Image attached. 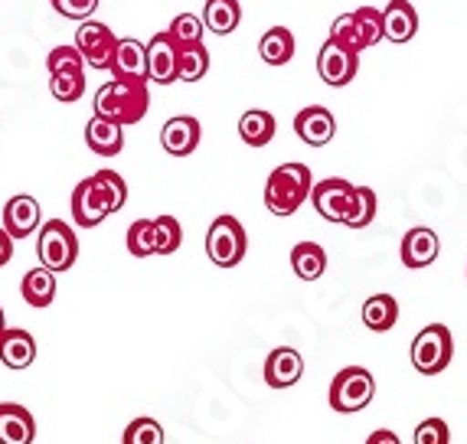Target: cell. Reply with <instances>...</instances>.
<instances>
[{
  "label": "cell",
  "instance_id": "1",
  "mask_svg": "<svg viewBox=\"0 0 467 444\" xmlns=\"http://www.w3.org/2000/svg\"><path fill=\"white\" fill-rule=\"evenodd\" d=\"M92 108H95L92 115L109 118V121H118V125H138L150 108L148 82H138V78H111V82H105L95 92Z\"/></svg>",
  "mask_w": 467,
  "mask_h": 444
},
{
  "label": "cell",
  "instance_id": "2",
  "mask_svg": "<svg viewBox=\"0 0 467 444\" xmlns=\"http://www.w3.org/2000/svg\"><path fill=\"white\" fill-rule=\"evenodd\" d=\"M314 193V173L307 164H281L268 173L265 180V210L278 219L295 216L304 206V200H311Z\"/></svg>",
  "mask_w": 467,
  "mask_h": 444
},
{
  "label": "cell",
  "instance_id": "3",
  "mask_svg": "<svg viewBox=\"0 0 467 444\" xmlns=\"http://www.w3.org/2000/svg\"><path fill=\"white\" fill-rule=\"evenodd\" d=\"M36 255H39V265H47L49 272L56 274L69 272L78 258V239L69 229V222H63V219L43 222L36 235Z\"/></svg>",
  "mask_w": 467,
  "mask_h": 444
},
{
  "label": "cell",
  "instance_id": "4",
  "mask_svg": "<svg viewBox=\"0 0 467 444\" xmlns=\"http://www.w3.org/2000/svg\"><path fill=\"white\" fill-rule=\"evenodd\" d=\"M249 252V235L235 216H216L206 232V255L216 268H235Z\"/></svg>",
  "mask_w": 467,
  "mask_h": 444
},
{
  "label": "cell",
  "instance_id": "5",
  "mask_svg": "<svg viewBox=\"0 0 467 444\" xmlns=\"http://www.w3.org/2000/svg\"><path fill=\"white\" fill-rule=\"evenodd\" d=\"M376 396V379L369 369L363 367H347L334 376L330 382V408L340 415H353V412H363V408L373 402Z\"/></svg>",
  "mask_w": 467,
  "mask_h": 444
},
{
  "label": "cell",
  "instance_id": "6",
  "mask_svg": "<svg viewBox=\"0 0 467 444\" xmlns=\"http://www.w3.org/2000/svg\"><path fill=\"white\" fill-rule=\"evenodd\" d=\"M454 356V336L444 324H429L419 330L412 340V367L421 376H438L451 367Z\"/></svg>",
  "mask_w": 467,
  "mask_h": 444
},
{
  "label": "cell",
  "instance_id": "7",
  "mask_svg": "<svg viewBox=\"0 0 467 444\" xmlns=\"http://www.w3.org/2000/svg\"><path fill=\"white\" fill-rule=\"evenodd\" d=\"M76 46L78 53L86 56V63L99 72H111V63H115L118 53V36L111 33L109 24L101 20H82L76 33Z\"/></svg>",
  "mask_w": 467,
  "mask_h": 444
},
{
  "label": "cell",
  "instance_id": "8",
  "mask_svg": "<svg viewBox=\"0 0 467 444\" xmlns=\"http://www.w3.org/2000/svg\"><path fill=\"white\" fill-rule=\"evenodd\" d=\"M317 72L330 88L350 86L359 72V53L327 36V43H324L317 53Z\"/></svg>",
  "mask_w": 467,
  "mask_h": 444
},
{
  "label": "cell",
  "instance_id": "9",
  "mask_svg": "<svg viewBox=\"0 0 467 444\" xmlns=\"http://www.w3.org/2000/svg\"><path fill=\"white\" fill-rule=\"evenodd\" d=\"M353 193H357V187H353L350 180L327 177V180H320V183H314L311 203L327 222H340L343 226V219H347V212H350Z\"/></svg>",
  "mask_w": 467,
  "mask_h": 444
},
{
  "label": "cell",
  "instance_id": "10",
  "mask_svg": "<svg viewBox=\"0 0 467 444\" xmlns=\"http://www.w3.org/2000/svg\"><path fill=\"white\" fill-rule=\"evenodd\" d=\"M111 203L105 190L99 187V180L88 177L72 190V222L82 229H95L99 222H105V216H111Z\"/></svg>",
  "mask_w": 467,
  "mask_h": 444
},
{
  "label": "cell",
  "instance_id": "11",
  "mask_svg": "<svg viewBox=\"0 0 467 444\" xmlns=\"http://www.w3.org/2000/svg\"><path fill=\"white\" fill-rule=\"evenodd\" d=\"M148 76L157 86H173L180 78V46L171 33H157L148 43Z\"/></svg>",
  "mask_w": 467,
  "mask_h": 444
},
{
  "label": "cell",
  "instance_id": "12",
  "mask_svg": "<svg viewBox=\"0 0 467 444\" xmlns=\"http://www.w3.org/2000/svg\"><path fill=\"white\" fill-rule=\"evenodd\" d=\"M295 134L307 148H324L337 134V118L324 105H307L295 115Z\"/></svg>",
  "mask_w": 467,
  "mask_h": 444
},
{
  "label": "cell",
  "instance_id": "13",
  "mask_svg": "<svg viewBox=\"0 0 467 444\" xmlns=\"http://www.w3.org/2000/svg\"><path fill=\"white\" fill-rule=\"evenodd\" d=\"M202 128L193 115H177L161 128V144L171 157H190L200 148Z\"/></svg>",
  "mask_w": 467,
  "mask_h": 444
},
{
  "label": "cell",
  "instance_id": "14",
  "mask_svg": "<svg viewBox=\"0 0 467 444\" xmlns=\"http://www.w3.org/2000/svg\"><path fill=\"white\" fill-rule=\"evenodd\" d=\"M415 33H419V10L409 0H389L382 10V36L396 46H405L409 39H415Z\"/></svg>",
  "mask_w": 467,
  "mask_h": 444
},
{
  "label": "cell",
  "instance_id": "15",
  "mask_svg": "<svg viewBox=\"0 0 467 444\" xmlns=\"http://www.w3.org/2000/svg\"><path fill=\"white\" fill-rule=\"evenodd\" d=\"M304 376V356L295 346H278L265 359V382L272 389H291Z\"/></svg>",
  "mask_w": 467,
  "mask_h": 444
},
{
  "label": "cell",
  "instance_id": "16",
  "mask_svg": "<svg viewBox=\"0 0 467 444\" xmlns=\"http://www.w3.org/2000/svg\"><path fill=\"white\" fill-rule=\"evenodd\" d=\"M438 255H441V239L435 235V229L415 226L402 235V265L405 268H429Z\"/></svg>",
  "mask_w": 467,
  "mask_h": 444
},
{
  "label": "cell",
  "instance_id": "17",
  "mask_svg": "<svg viewBox=\"0 0 467 444\" xmlns=\"http://www.w3.org/2000/svg\"><path fill=\"white\" fill-rule=\"evenodd\" d=\"M39 226H43V222H39V203L36 200L26 196V193L10 196L7 206H4V229L20 242V239H30Z\"/></svg>",
  "mask_w": 467,
  "mask_h": 444
},
{
  "label": "cell",
  "instance_id": "18",
  "mask_svg": "<svg viewBox=\"0 0 467 444\" xmlns=\"http://www.w3.org/2000/svg\"><path fill=\"white\" fill-rule=\"evenodd\" d=\"M111 78H138V82H148V46L134 36L118 39V53L115 63H111Z\"/></svg>",
  "mask_w": 467,
  "mask_h": 444
},
{
  "label": "cell",
  "instance_id": "19",
  "mask_svg": "<svg viewBox=\"0 0 467 444\" xmlns=\"http://www.w3.org/2000/svg\"><path fill=\"white\" fill-rule=\"evenodd\" d=\"M33 438H36V421L30 408L0 402V444H33Z\"/></svg>",
  "mask_w": 467,
  "mask_h": 444
},
{
  "label": "cell",
  "instance_id": "20",
  "mask_svg": "<svg viewBox=\"0 0 467 444\" xmlns=\"http://www.w3.org/2000/svg\"><path fill=\"white\" fill-rule=\"evenodd\" d=\"M86 144L88 150H95L99 157H115L125 150V125L109 121V118L92 115V121L86 125Z\"/></svg>",
  "mask_w": 467,
  "mask_h": 444
},
{
  "label": "cell",
  "instance_id": "21",
  "mask_svg": "<svg viewBox=\"0 0 467 444\" xmlns=\"http://www.w3.org/2000/svg\"><path fill=\"white\" fill-rule=\"evenodd\" d=\"M36 359V340L26 330L7 327L0 334V363L7 369H30Z\"/></svg>",
  "mask_w": 467,
  "mask_h": 444
},
{
  "label": "cell",
  "instance_id": "22",
  "mask_svg": "<svg viewBox=\"0 0 467 444\" xmlns=\"http://www.w3.org/2000/svg\"><path fill=\"white\" fill-rule=\"evenodd\" d=\"M20 294H24V301L30 307H49L56 297V272H49L47 265L33 268V272L24 274V281H20Z\"/></svg>",
  "mask_w": 467,
  "mask_h": 444
},
{
  "label": "cell",
  "instance_id": "23",
  "mask_svg": "<svg viewBox=\"0 0 467 444\" xmlns=\"http://www.w3.org/2000/svg\"><path fill=\"white\" fill-rule=\"evenodd\" d=\"M295 33L288 26H272L265 36L258 39V56L265 59L268 66H288L295 59Z\"/></svg>",
  "mask_w": 467,
  "mask_h": 444
},
{
  "label": "cell",
  "instance_id": "24",
  "mask_svg": "<svg viewBox=\"0 0 467 444\" xmlns=\"http://www.w3.org/2000/svg\"><path fill=\"white\" fill-rule=\"evenodd\" d=\"M275 131H278L275 115L265 108H252L239 118V138L245 140L249 148H265V144H272Z\"/></svg>",
  "mask_w": 467,
  "mask_h": 444
},
{
  "label": "cell",
  "instance_id": "25",
  "mask_svg": "<svg viewBox=\"0 0 467 444\" xmlns=\"http://www.w3.org/2000/svg\"><path fill=\"white\" fill-rule=\"evenodd\" d=\"M291 268L301 281H317L327 272V252L317 242H297L291 249Z\"/></svg>",
  "mask_w": 467,
  "mask_h": 444
},
{
  "label": "cell",
  "instance_id": "26",
  "mask_svg": "<svg viewBox=\"0 0 467 444\" xmlns=\"http://www.w3.org/2000/svg\"><path fill=\"white\" fill-rule=\"evenodd\" d=\"M399 320V301L392 294H373L367 297L363 305V324H367L373 334H386V330L396 327Z\"/></svg>",
  "mask_w": 467,
  "mask_h": 444
},
{
  "label": "cell",
  "instance_id": "27",
  "mask_svg": "<svg viewBox=\"0 0 467 444\" xmlns=\"http://www.w3.org/2000/svg\"><path fill=\"white\" fill-rule=\"evenodd\" d=\"M242 20V7L239 0H206V7H202V24L206 30H213L216 36H226L239 26Z\"/></svg>",
  "mask_w": 467,
  "mask_h": 444
},
{
  "label": "cell",
  "instance_id": "28",
  "mask_svg": "<svg viewBox=\"0 0 467 444\" xmlns=\"http://www.w3.org/2000/svg\"><path fill=\"white\" fill-rule=\"evenodd\" d=\"M376 210H379V203H376L373 190L357 187V193H353V203H350V212H347V219H343V226H347V229H367L369 222L376 219Z\"/></svg>",
  "mask_w": 467,
  "mask_h": 444
},
{
  "label": "cell",
  "instance_id": "29",
  "mask_svg": "<svg viewBox=\"0 0 467 444\" xmlns=\"http://www.w3.org/2000/svg\"><path fill=\"white\" fill-rule=\"evenodd\" d=\"M125 245L134 258H148L157 255V239H154V219H134L128 226Z\"/></svg>",
  "mask_w": 467,
  "mask_h": 444
},
{
  "label": "cell",
  "instance_id": "30",
  "mask_svg": "<svg viewBox=\"0 0 467 444\" xmlns=\"http://www.w3.org/2000/svg\"><path fill=\"white\" fill-rule=\"evenodd\" d=\"M206 72H210V53L202 43L180 49V82H200Z\"/></svg>",
  "mask_w": 467,
  "mask_h": 444
},
{
  "label": "cell",
  "instance_id": "31",
  "mask_svg": "<svg viewBox=\"0 0 467 444\" xmlns=\"http://www.w3.org/2000/svg\"><path fill=\"white\" fill-rule=\"evenodd\" d=\"M49 92L59 102H78L86 95V72H56L49 76Z\"/></svg>",
  "mask_w": 467,
  "mask_h": 444
},
{
  "label": "cell",
  "instance_id": "32",
  "mask_svg": "<svg viewBox=\"0 0 467 444\" xmlns=\"http://www.w3.org/2000/svg\"><path fill=\"white\" fill-rule=\"evenodd\" d=\"M202 30H206V24H202L196 14H180V16H173V24H171V30H167V33H171L173 43L183 49V46H200Z\"/></svg>",
  "mask_w": 467,
  "mask_h": 444
},
{
  "label": "cell",
  "instance_id": "33",
  "mask_svg": "<svg viewBox=\"0 0 467 444\" xmlns=\"http://www.w3.org/2000/svg\"><path fill=\"white\" fill-rule=\"evenodd\" d=\"M154 239H157V255H173L183 245V229H180V222L173 216H157Z\"/></svg>",
  "mask_w": 467,
  "mask_h": 444
},
{
  "label": "cell",
  "instance_id": "34",
  "mask_svg": "<svg viewBox=\"0 0 467 444\" xmlns=\"http://www.w3.org/2000/svg\"><path fill=\"white\" fill-rule=\"evenodd\" d=\"M121 444H164V429L157 418H134L121 435Z\"/></svg>",
  "mask_w": 467,
  "mask_h": 444
},
{
  "label": "cell",
  "instance_id": "35",
  "mask_svg": "<svg viewBox=\"0 0 467 444\" xmlns=\"http://www.w3.org/2000/svg\"><path fill=\"white\" fill-rule=\"evenodd\" d=\"M330 39H337V43H343V46L357 49V53L367 49V43H363V30H359V24H357V14L337 16L334 26H330Z\"/></svg>",
  "mask_w": 467,
  "mask_h": 444
},
{
  "label": "cell",
  "instance_id": "36",
  "mask_svg": "<svg viewBox=\"0 0 467 444\" xmlns=\"http://www.w3.org/2000/svg\"><path fill=\"white\" fill-rule=\"evenodd\" d=\"M86 56L78 53V46H56L47 56L49 76H56V72H86Z\"/></svg>",
  "mask_w": 467,
  "mask_h": 444
},
{
  "label": "cell",
  "instance_id": "37",
  "mask_svg": "<svg viewBox=\"0 0 467 444\" xmlns=\"http://www.w3.org/2000/svg\"><path fill=\"white\" fill-rule=\"evenodd\" d=\"M95 180H99V187L105 190V196H109V203H111V210H115V212L128 203V183L121 180V173L99 170V173H95Z\"/></svg>",
  "mask_w": 467,
  "mask_h": 444
},
{
  "label": "cell",
  "instance_id": "38",
  "mask_svg": "<svg viewBox=\"0 0 467 444\" xmlns=\"http://www.w3.org/2000/svg\"><path fill=\"white\" fill-rule=\"evenodd\" d=\"M412 444H451V429L444 418H425L415 429Z\"/></svg>",
  "mask_w": 467,
  "mask_h": 444
},
{
  "label": "cell",
  "instance_id": "39",
  "mask_svg": "<svg viewBox=\"0 0 467 444\" xmlns=\"http://www.w3.org/2000/svg\"><path fill=\"white\" fill-rule=\"evenodd\" d=\"M353 14H357L359 30H363V43H367V49L376 46L379 39H386V36H382V10H376V7H359V10H353Z\"/></svg>",
  "mask_w": 467,
  "mask_h": 444
},
{
  "label": "cell",
  "instance_id": "40",
  "mask_svg": "<svg viewBox=\"0 0 467 444\" xmlns=\"http://www.w3.org/2000/svg\"><path fill=\"white\" fill-rule=\"evenodd\" d=\"M56 14L69 16V20H92L99 10V0H53Z\"/></svg>",
  "mask_w": 467,
  "mask_h": 444
},
{
  "label": "cell",
  "instance_id": "41",
  "mask_svg": "<svg viewBox=\"0 0 467 444\" xmlns=\"http://www.w3.org/2000/svg\"><path fill=\"white\" fill-rule=\"evenodd\" d=\"M10 258H14V235L7 229H0V268L7 265Z\"/></svg>",
  "mask_w": 467,
  "mask_h": 444
},
{
  "label": "cell",
  "instance_id": "42",
  "mask_svg": "<svg viewBox=\"0 0 467 444\" xmlns=\"http://www.w3.org/2000/svg\"><path fill=\"white\" fill-rule=\"evenodd\" d=\"M367 444H402V438H399L396 431H389V429H379V431H373V435L367 438Z\"/></svg>",
  "mask_w": 467,
  "mask_h": 444
},
{
  "label": "cell",
  "instance_id": "43",
  "mask_svg": "<svg viewBox=\"0 0 467 444\" xmlns=\"http://www.w3.org/2000/svg\"><path fill=\"white\" fill-rule=\"evenodd\" d=\"M4 330H7V324H4V307H0V334H4Z\"/></svg>",
  "mask_w": 467,
  "mask_h": 444
}]
</instances>
